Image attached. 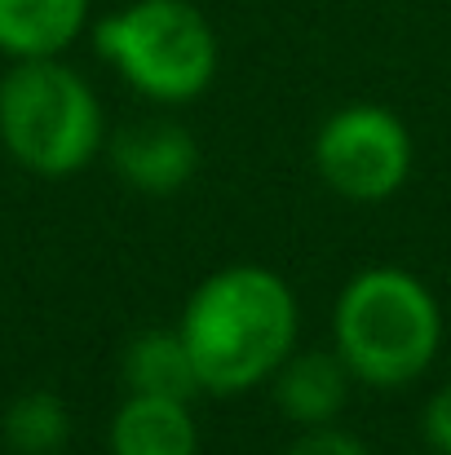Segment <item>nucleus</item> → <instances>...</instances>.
I'll return each mask as SVG.
<instances>
[{"label": "nucleus", "mask_w": 451, "mask_h": 455, "mask_svg": "<svg viewBox=\"0 0 451 455\" xmlns=\"http://www.w3.org/2000/svg\"><path fill=\"white\" fill-rule=\"evenodd\" d=\"M284 455H372V451H367V443L358 434L336 429V425H318V429H305Z\"/></svg>", "instance_id": "obj_12"}, {"label": "nucleus", "mask_w": 451, "mask_h": 455, "mask_svg": "<svg viewBox=\"0 0 451 455\" xmlns=\"http://www.w3.org/2000/svg\"><path fill=\"white\" fill-rule=\"evenodd\" d=\"M0 142L36 177H71L102 147V107L58 58H18L0 80Z\"/></svg>", "instance_id": "obj_3"}, {"label": "nucleus", "mask_w": 451, "mask_h": 455, "mask_svg": "<svg viewBox=\"0 0 451 455\" xmlns=\"http://www.w3.org/2000/svg\"><path fill=\"white\" fill-rule=\"evenodd\" d=\"M98 53L164 107L195 102L217 76L213 22L190 0H133L93 27Z\"/></svg>", "instance_id": "obj_4"}, {"label": "nucleus", "mask_w": 451, "mask_h": 455, "mask_svg": "<svg viewBox=\"0 0 451 455\" xmlns=\"http://www.w3.org/2000/svg\"><path fill=\"white\" fill-rule=\"evenodd\" d=\"M120 376H125V389L142 394V398L190 403L195 394H204L195 358H190L177 327H142L138 336H129L125 358H120Z\"/></svg>", "instance_id": "obj_8"}, {"label": "nucleus", "mask_w": 451, "mask_h": 455, "mask_svg": "<svg viewBox=\"0 0 451 455\" xmlns=\"http://www.w3.org/2000/svg\"><path fill=\"white\" fill-rule=\"evenodd\" d=\"M111 168L147 195L181 190L199 168V142L173 120H138L111 138Z\"/></svg>", "instance_id": "obj_6"}, {"label": "nucleus", "mask_w": 451, "mask_h": 455, "mask_svg": "<svg viewBox=\"0 0 451 455\" xmlns=\"http://www.w3.org/2000/svg\"><path fill=\"white\" fill-rule=\"evenodd\" d=\"M318 177L354 204H381L403 190L412 172V133L385 107H345L323 120L314 138Z\"/></svg>", "instance_id": "obj_5"}, {"label": "nucleus", "mask_w": 451, "mask_h": 455, "mask_svg": "<svg viewBox=\"0 0 451 455\" xmlns=\"http://www.w3.org/2000/svg\"><path fill=\"white\" fill-rule=\"evenodd\" d=\"M0 434L13 455H58L67 434H71V411L58 394L31 389L4 407Z\"/></svg>", "instance_id": "obj_11"}, {"label": "nucleus", "mask_w": 451, "mask_h": 455, "mask_svg": "<svg viewBox=\"0 0 451 455\" xmlns=\"http://www.w3.org/2000/svg\"><path fill=\"white\" fill-rule=\"evenodd\" d=\"M204 394H244L266 385L297 345V297L266 266H226L208 275L177 323Z\"/></svg>", "instance_id": "obj_1"}, {"label": "nucleus", "mask_w": 451, "mask_h": 455, "mask_svg": "<svg viewBox=\"0 0 451 455\" xmlns=\"http://www.w3.org/2000/svg\"><path fill=\"white\" fill-rule=\"evenodd\" d=\"M270 380H275L279 411L301 429H318V425H336L354 371L336 349H305V354H288Z\"/></svg>", "instance_id": "obj_7"}, {"label": "nucleus", "mask_w": 451, "mask_h": 455, "mask_svg": "<svg viewBox=\"0 0 451 455\" xmlns=\"http://www.w3.org/2000/svg\"><path fill=\"white\" fill-rule=\"evenodd\" d=\"M89 22V0H0V53L58 58Z\"/></svg>", "instance_id": "obj_10"}, {"label": "nucleus", "mask_w": 451, "mask_h": 455, "mask_svg": "<svg viewBox=\"0 0 451 455\" xmlns=\"http://www.w3.org/2000/svg\"><path fill=\"white\" fill-rule=\"evenodd\" d=\"M421 434H425V443L434 447V455H451V380L425 403Z\"/></svg>", "instance_id": "obj_13"}, {"label": "nucleus", "mask_w": 451, "mask_h": 455, "mask_svg": "<svg viewBox=\"0 0 451 455\" xmlns=\"http://www.w3.org/2000/svg\"><path fill=\"white\" fill-rule=\"evenodd\" d=\"M111 455H199L190 403L129 394L111 420Z\"/></svg>", "instance_id": "obj_9"}, {"label": "nucleus", "mask_w": 451, "mask_h": 455, "mask_svg": "<svg viewBox=\"0 0 451 455\" xmlns=\"http://www.w3.org/2000/svg\"><path fill=\"white\" fill-rule=\"evenodd\" d=\"M443 340V314L434 292L399 270L372 266L354 275L332 309V349L354 380L376 389H403L434 363Z\"/></svg>", "instance_id": "obj_2"}]
</instances>
